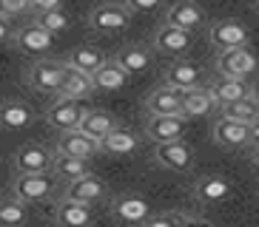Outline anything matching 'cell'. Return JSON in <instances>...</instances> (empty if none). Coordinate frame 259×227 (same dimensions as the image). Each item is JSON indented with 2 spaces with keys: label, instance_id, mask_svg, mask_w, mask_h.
Masks as SVG:
<instances>
[{
  "label": "cell",
  "instance_id": "obj_36",
  "mask_svg": "<svg viewBox=\"0 0 259 227\" xmlns=\"http://www.w3.org/2000/svg\"><path fill=\"white\" fill-rule=\"evenodd\" d=\"M122 3L128 6L131 15H145V12H154L162 0H122Z\"/></svg>",
  "mask_w": 259,
  "mask_h": 227
},
{
  "label": "cell",
  "instance_id": "obj_34",
  "mask_svg": "<svg viewBox=\"0 0 259 227\" xmlns=\"http://www.w3.org/2000/svg\"><path fill=\"white\" fill-rule=\"evenodd\" d=\"M37 23L43 26V29H49L52 34H60V31H66L71 26V17L66 15L63 9H52V12H40Z\"/></svg>",
  "mask_w": 259,
  "mask_h": 227
},
{
  "label": "cell",
  "instance_id": "obj_39",
  "mask_svg": "<svg viewBox=\"0 0 259 227\" xmlns=\"http://www.w3.org/2000/svg\"><path fill=\"white\" fill-rule=\"evenodd\" d=\"M251 148H259V117L251 122Z\"/></svg>",
  "mask_w": 259,
  "mask_h": 227
},
{
  "label": "cell",
  "instance_id": "obj_31",
  "mask_svg": "<svg viewBox=\"0 0 259 227\" xmlns=\"http://www.w3.org/2000/svg\"><path fill=\"white\" fill-rule=\"evenodd\" d=\"M80 128H83L85 134H92V136H97V139H103L106 134H111V131L117 128V120L108 111H85L83 114V122H80Z\"/></svg>",
  "mask_w": 259,
  "mask_h": 227
},
{
  "label": "cell",
  "instance_id": "obj_29",
  "mask_svg": "<svg viewBox=\"0 0 259 227\" xmlns=\"http://www.w3.org/2000/svg\"><path fill=\"white\" fill-rule=\"evenodd\" d=\"M148 227H183V224H208L205 216L199 213H183V210H165V213H151Z\"/></svg>",
  "mask_w": 259,
  "mask_h": 227
},
{
  "label": "cell",
  "instance_id": "obj_11",
  "mask_svg": "<svg viewBox=\"0 0 259 227\" xmlns=\"http://www.w3.org/2000/svg\"><path fill=\"white\" fill-rule=\"evenodd\" d=\"M185 117L183 114H151L145 122V134L151 142H171V139H183L185 134Z\"/></svg>",
  "mask_w": 259,
  "mask_h": 227
},
{
  "label": "cell",
  "instance_id": "obj_22",
  "mask_svg": "<svg viewBox=\"0 0 259 227\" xmlns=\"http://www.w3.org/2000/svg\"><path fill=\"white\" fill-rule=\"evenodd\" d=\"M34 122V111L20 99H6L0 102V128L3 131H23Z\"/></svg>",
  "mask_w": 259,
  "mask_h": 227
},
{
  "label": "cell",
  "instance_id": "obj_10",
  "mask_svg": "<svg viewBox=\"0 0 259 227\" xmlns=\"http://www.w3.org/2000/svg\"><path fill=\"white\" fill-rule=\"evenodd\" d=\"M111 216L122 224H145L151 216V204L140 193H122L111 202Z\"/></svg>",
  "mask_w": 259,
  "mask_h": 227
},
{
  "label": "cell",
  "instance_id": "obj_18",
  "mask_svg": "<svg viewBox=\"0 0 259 227\" xmlns=\"http://www.w3.org/2000/svg\"><path fill=\"white\" fill-rule=\"evenodd\" d=\"M220 111V105H217V99H213L211 88H188L183 91V117L185 120H199V117H208V114Z\"/></svg>",
  "mask_w": 259,
  "mask_h": 227
},
{
  "label": "cell",
  "instance_id": "obj_23",
  "mask_svg": "<svg viewBox=\"0 0 259 227\" xmlns=\"http://www.w3.org/2000/svg\"><path fill=\"white\" fill-rule=\"evenodd\" d=\"M54 219L66 227H83V224H92L94 213L85 202H77V199H60L57 210H54Z\"/></svg>",
  "mask_w": 259,
  "mask_h": 227
},
{
  "label": "cell",
  "instance_id": "obj_13",
  "mask_svg": "<svg viewBox=\"0 0 259 227\" xmlns=\"http://www.w3.org/2000/svg\"><path fill=\"white\" fill-rule=\"evenodd\" d=\"M54 165V153H49L43 145L26 142L15 153V171L17 174H46Z\"/></svg>",
  "mask_w": 259,
  "mask_h": 227
},
{
  "label": "cell",
  "instance_id": "obj_21",
  "mask_svg": "<svg viewBox=\"0 0 259 227\" xmlns=\"http://www.w3.org/2000/svg\"><path fill=\"white\" fill-rule=\"evenodd\" d=\"M94 80L92 74H85L80 68L69 66L66 68V77H63V85L57 88V97H71V99H89L94 94Z\"/></svg>",
  "mask_w": 259,
  "mask_h": 227
},
{
  "label": "cell",
  "instance_id": "obj_6",
  "mask_svg": "<svg viewBox=\"0 0 259 227\" xmlns=\"http://www.w3.org/2000/svg\"><path fill=\"white\" fill-rule=\"evenodd\" d=\"M52 188H54V182L49 176V171L46 174H17L15 185H12V193L17 199H23L26 204H37L52 196Z\"/></svg>",
  "mask_w": 259,
  "mask_h": 227
},
{
  "label": "cell",
  "instance_id": "obj_19",
  "mask_svg": "<svg viewBox=\"0 0 259 227\" xmlns=\"http://www.w3.org/2000/svg\"><path fill=\"white\" fill-rule=\"evenodd\" d=\"M165 23H174L180 29L194 31L199 23H205V9L199 6V3H194V0H177V3L168 6Z\"/></svg>",
  "mask_w": 259,
  "mask_h": 227
},
{
  "label": "cell",
  "instance_id": "obj_7",
  "mask_svg": "<svg viewBox=\"0 0 259 227\" xmlns=\"http://www.w3.org/2000/svg\"><path fill=\"white\" fill-rule=\"evenodd\" d=\"M211 136L213 142L220 145V148H245V145H251V125L248 122H239V120H231V117H217L211 128Z\"/></svg>",
  "mask_w": 259,
  "mask_h": 227
},
{
  "label": "cell",
  "instance_id": "obj_4",
  "mask_svg": "<svg viewBox=\"0 0 259 227\" xmlns=\"http://www.w3.org/2000/svg\"><path fill=\"white\" fill-rule=\"evenodd\" d=\"M12 40H15V45L23 54H29V57H43V54L52 51V45H54V34L49 29H43L37 20L20 26Z\"/></svg>",
  "mask_w": 259,
  "mask_h": 227
},
{
  "label": "cell",
  "instance_id": "obj_24",
  "mask_svg": "<svg viewBox=\"0 0 259 227\" xmlns=\"http://www.w3.org/2000/svg\"><path fill=\"white\" fill-rule=\"evenodd\" d=\"M128 77L131 74L117 60H106L92 74V80H94V88H97V91H120V88L128 85Z\"/></svg>",
  "mask_w": 259,
  "mask_h": 227
},
{
  "label": "cell",
  "instance_id": "obj_2",
  "mask_svg": "<svg viewBox=\"0 0 259 227\" xmlns=\"http://www.w3.org/2000/svg\"><path fill=\"white\" fill-rule=\"evenodd\" d=\"M131 23V12L125 3H117V0H108V3H97L89 15V26L100 34H117V31L128 29Z\"/></svg>",
  "mask_w": 259,
  "mask_h": 227
},
{
  "label": "cell",
  "instance_id": "obj_33",
  "mask_svg": "<svg viewBox=\"0 0 259 227\" xmlns=\"http://www.w3.org/2000/svg\"><path fill=\"white\" fill-rule=\"evenodd\" d=\"M29 219V210H26L23 199H3L0 202V224H23Z\"/></svg>",
  "mask_w": 259,
  "mask_h": 227
},
{
  "label": "cell",
  "instance_id": "obj_42",
  "mask_svg": "<svg viewBox=\"0 0 259 227\" xmlns=\"http://www.w3.org/2000/svg\"><path fill=\"white\" fill-rule=\"evenodd\" d=\"M256 6H259V0H256Z\"/></svg>",
  "mask_w": 259,
  "mask_h": 227
},
{
  "label": "cell",
  "instance_id": "obj_12",
  "mask_svg": "<svg viewBox=\"0 0 259 227\" xmlns=\"http://www.w3.org/2000/svg\"><path fill=\"white\" fill-rule=\"evenodd\" d=\"M191 193H194V199H197L199 204H208V207H213V204L228 202L234 190H231V182L225 179V176L205 174V176H199V179L194 182Z\"/></svg>",
  "mask_w": 259,
  "mask_h": 227
},
{
  "label": "cell",
  "instance_id": "obj_30",
  "mask_svg": "<svg viewBox=\"0 0 259 227\" xmlns=\"http://www.w3.org/2000/svg\"><path fill=\"white\" fill-rule=\"evenodd\" d=\"M69 66L80 68V71H85V74H94L103 63H106V54L100 51V48H94V45H77L74 51L69 54Z\"/></svg>",
  "mask_w": 259,
  "mask_h": 227
},
{
  "label": "cell",
  "instance_id": "obj_16",
  "mask_svg": "<svg viewBox=\"0 0 259 227\" xmlns=\"http://www.w3.org/2000/svg\"><path fill=\"white\" fill-rule=\"evenodd\" d=\"M211 94L217 99V105H228V102H236V99L251 97V83L242 80V77H228V74H217L211 85Z\"/></svg>",
  "mask_w": 259,
  "mask_h": 227
},
{
  "label": "cell",
  "instance_id": "obj_35",
  "mask_svg": "<svg viewBox=\"0 0 259 227\" xmlns=\"http://www.w3.org/2000/svg\"><path fill=\"white\" fill-rule=\"evenodd\" d=\"M26 12H31V0H0V15L9 20L26 15Z\"/></svg>",
  "mask_w": 259,
  "mask_h": 227
},
{
  "label": "cell",
  "instance_id": "obj_32",
  "mask_svg": "<svg viewBox=\"0 0 259 227\" xmlns=\"http://www.w3.org/2000/svg\"><path fill=\"white\" fill-rule=\"evenodd\" d=\"M220 117H231V120H239V122L251 125L259 117V102L253 97L236 99V102H228V105H220Z\"/></svg>",
  "mask_w": 259,
  "mask_h": 227
},
{
  "label": "cell",
  "instance_id": "obj_38",
  "mask_svg": "<svg viewBox=\"0 0 259 227\" xmlns=\"http://www.w3.org/2000/svg\"><path fill=\"white\" fill-rule=\"evenodd\" d=\"M15 37V31H12V26H9V17L0 15V43H6V40Z\"/></svg>",
  "mask_w": 259,
  "mask_h": 227
},
{
  "label": "cell",
  "instance_id": "obj_14",
  "mask_svg": "<svg viewBox=\"0 0 259 227\" xmlns=\"http://www.w3.org/2000/svg\"><path fill=\"white\" fill-rule=\"evenodd\" d=\"M57 151H60V153H71V156L92 159L94 153H103V148H100V139H97V136L85 134L83 128H71V131H60Z\"/></svg>",
  "mask_w": 259,
  "mask_h": 227
},
{
  "label": "cell",
  "instance_id": "obj_15",
  "mask_svg": "<svg viewBox=\"0 0 259 227\" xmlns=\"http://www.w3.org/2000/svg\"><path fill=\"white\" fill-rule=\"evenodd\" d=\"M208 40H211L217 48H234V45H248L251 31H248V26L239 23V20H217V23H211V29H208Z\"/></svg>",
  "mask_w": 259,
  "mask_h": 227
},
{
  "label": "cell",
  "instance_id": "obj_40",
  "mask_svg": "<svg viewBox=\"0 0 259 227\" xmlns=\"http://www.w3.org/2000/svg\"><path fill=\"white\" fill-rule=\"evenodd\" d=\"M251 97L259 102V80H256V83H251Z\"/></svg>",
  "mask_w": 259,
  "mask_h": 227
},
{
  "label": "cell",
  "instance_id": "obj_41",
  "mask_svg": "<svg viewBox=\"0 0 259 227\" xmlns=\"http://www.w3.org/2000/svg\"><path fill=\"white\" fill-rule=\"evenodd\" d=\"M253 165L259 167V148H253Z\"/></svg>",
  "mask_w": 259,
  "mask_h": 227
},
{
  "label": "cell",
  "instance_id": "obj_20",
  "mask_svg": "<svg viewBox=\"0 0 259 227\" xmlns=\"http://www.w3.org/2000/svg\"><path fill=\"white\" fill-rule=\"evenodd\" d=\"M145 108H148V114H180L183 111V91L162 83L160 88H154L148 94Z\"/></svg>",
  "mask_w": 259,
  "mask_h": 227
},
{
  "label": "cell",
  "instance_id": "obj_3",
  "mask_svg": "<svg viewBox=\"0 0 259 227\" xmlns=\"http://www.w3.org/2000/svg\"><path fill=\"white\" fill-rule=\"evenodd\" d=\"M154 159L157 165L174 174H188L194 167V151L185 139H171V142H154Z\"/></svg>",
  "mask_w": 259,
  "mask_h": 227
},
{
  "label": "cell",
  "instance_id": "obj_1",
  "mask_svg": "<svg viewBox=\"0 0 259 227\" xmlns=\"http://www.w3.org/2000/svg\"><path fill=\"white\" fill-rule=\"evenodd\" d=\"M217 71L228 77H242L248 80L251 74H256L259 68V57L248 48V45H234V48H220L217 60H213Z\"/></svg>",
  "mask_w": 259,
  "mask_h": 227
},
{
  "label": "cell",
  "instance_id": "obj_25",
  "mask_svg": "<svg viewBox=\"0 0 259 227\" xmlns=\"http://www.w3.org/2000/svg\"><path fill=\"white\" fill-rule=\"evenodd\" d=\"M100 148H103V153H111V156H128V153H134L140 148V136L117 125L111 134H106L100 139Z\"/></svg>",
  "mask_w": 259,
  "mask_h": 227
},
{
  "label": "cell",
  "instance_id": "obj_17",
  "mask_svg": "<svg viewBox=\"0 0 259 227\" xmlns=\"http://www.w3.org/2000/svg\"><path fill=\"white\" fill-rule=\"evenodd\" d=\"M66 199H77V202H85V204H94L100 199H106V185L103 179L94 174H85L80 179H71L66 182V190H63Z\"/></svg>",
  "mask_w": 259,
  "mask_h": 227
},
{
  "label": "cell",
  "instance_id": "obj_28",
  "mask_svg": "<svg viewBox=\"0 0 259 227\" xmlns=\"http://www.w3.org/2000/svg\"><path fill=\"white\" fill-rule=\"evenodd\" d=\"M54 176L63 182H71V179H80V176L92 174L89 171V159L83 156H71V153H54V165H52Z\"/></svg>",
  "mask_w": 259,
  "mask_h": 227
},
{
  "label": "cell",
  "instance_id": "obj_9",
  "mask_svg": "<svg viewBox=\"0 0 259 227\" xmlns=\"http://www.w3.org/2000/svg\"><path fill=\"white\" fill-rule=\"evenodd\" d=\"M85 99H71V97H60L52 108L46 111V122L52 125L54 131H71V128H80L83 122V114H85Z\"/></svg>",
  "mask_w": 259,
  "mask_h": 227
},
{
  "label": "cell",
  "instance_id": "obj_5",
  "mask_svg": "<svg viewBox=\"0 0 259 227\" xmlns=\"http://www.w3.org/2000/svg\"><path fill=\"white\" fill-rule=\"evenodd\" d=\"M66 68L69 63L60 60H37L29 68L26 74V83L34 91H49V94H57V88L63 85V77H66Z\"/></svg>",
  "mask_w": 259,
  "mask_h": 227
},
{
  "label": "cell",
  "instance_id": "obj_27",
  "mask_svg": "<svg viewBox=\"0 0 259 227\" xmlns=\"http://www.w3.org/2000/svg\"><path fill=\"white\" fill-rule=\"evenodd\" d=\"M199 80H202V74H199V68L194 66V63H171V66L165 68V83L174 85V88L180 91H188V88H197Z\"/></svg>",
  "mask_w": 259,
  "mask_h": 227
},
{
  "label": "cell",
  "instance_id": "obj_26",
  "mask_svg": "<svg viewBox=\"0 0 259 227\" xmlns=\"http://www.w3.org/2000/svg\"><path fill=\"white\" fill-rule=\"evenodd\" d=\"M114 60L120 63L128 74H145V71L151 68L154 54H151V48H145V45H125V48L117 51Z\"/></svg>",
  "mask_w": 259,
  "mask_h": 227
},
{
  "label": "cell",
  "instance_id": "obj_8",
  "mask_svg": "<svg viewBox=\"0 0 259 227\" xmlns=\"http://www.w3.org/2000/svg\"><path fill=\"white\" fill-rule=\"evenodd\" d=\"M191 48V31L180 29L174 23H162L160 29L154 31V51L162 57H183Z\"/></svg>",
  "mask_w": 259,
  "mask_h": 227
},
{
  "label": "cell",
  "instance_id": "obj_37",
  "mask_svg": "<svg viewBox=\"0 0 259 227\" xmlns=\"http://www.w3.org/2000/svg\"><path fill=\"white\" fill-rule=\"evenodd\" d=\"M52 9H63V0H31V12H52Z\"/></svg>",
  "mask_w": 259,
  "mask_h": 227
}]
</instances>
